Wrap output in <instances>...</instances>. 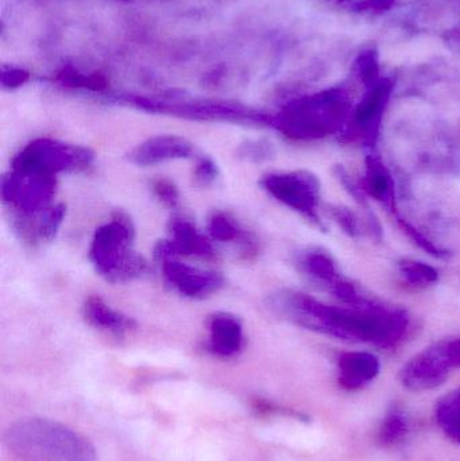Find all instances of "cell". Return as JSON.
Returning <instances> with one entry per match:
<instances>
[{"label": "cell", "mask_w": 460, "mask_h": 461, "mask_svg": "<svg viewBox=\"0 0 460 461\" xmlns=\"http://www.w3.org/2000/svg\"><path fill=\"white\" fill-rule=\"evenodd\" d=\"M5 444L23 461H96L94 446L59 422L24 419L8 428Z\"/></svg>", "instance_id": "cell-1"}, {"label": "cell", "mask_w": 460, "mask_h": 461, "mask_svg": "<svg viewBox=\"0 0 460 461\" xmlns=\"http://www.w3.org/2000/svg\"><path fill=\"white\" fill-rule=\"evenodd\" d=\"M134 226L124 213L113 215L97 229L89 249L95 270L111 284H124L140 278L148 270V262L132 249Z\"/></svg>", "instance_id": "cell-2"}, {"label": "cell", "mask_w": 460, "mask_h": 461, "mask_svg": "<svg viewBox=\"0 0 460 461\" xmlns=\"http://www.w3.org/2000/svg\"><path fill=\"white\" fill-rule=\"evenodd\" d=\"M94 159L95 154L84 146L56 140H35L16 154L13 169L56 176L65 172H83L91 167Z\"/></svg>", "instance_id": "cell-3"}, {"label": "cell", "mask_w": 460, "mask_h": 461, "mask_svg": "<svg viewBox=\"0 0 460 461\" xmlns=\"http://www.w3.org/2000/svg\"><path fill=\"white\" fill-rule=\"evenodd\" d=\"M56 176L14 170L2 178V199L14 213L38 215L51 207L56 196Z\"/></svg>", "instance_id": "cell-4"}, {"label": "cell", "mask_w": 460, "mask_h": 461, "mask_svg": "<svg viewBox=\"0 0 460 461\" xmlns=\"http://www.w3.org/2000/svg\"><path fill=\"white\" fill-rule=\"evenodd\" d=\"M261 186L275 199L299 212L312 216L318 204L319 183L308 172L273 173L264 176Z\"/></svg>", "instance_id": "cell-5"}, {"label": "cell", "mask_w": 460, "mask_h": 461, "mask_svg": "<svg viewBox=\"0 0 460 461\" xmlns=\"http://www.w3.org/2000/svg\"><path fill=\"white\" fill-rule=\"evenodd\" d=\"M162 273L165 281L184 297H208L221 290L224 285L221 274L191 267L175 258L162 260Z\"/></svg>", "instance_id": "cell-6"}, {"label": "cell", "mask_w": 460, "mask_h": 461, "mask_svg": "<svg viewBox=\"0 0 460 461\" xmlns=\"http://www.w3.org/2000/svg\"><path fill=\"white\" fill-rule=\"evenodd\" d=\"M169 240L159 241L154 249L158 259H169L176 255L215 259L216 252L211 241L186 219L173 218L169 223Z\"/></svg>", "instance_id": "cell-7"}, {"label": "cell", "mask_w": 460, "mask_h": 461, "mask_svg": "<svg viewBox=\"0 0 460 461\" xmlns=\"http://www.w3.org/2000/svg\"><path fill=\"white\" fill-rule=\"evenodd\" d=\"M194 143L176 135H159L140 143L129 153V161L138 167H150L172 159L194 156Z\"/></svg>", "instance_id": "cell-8"}, {"label": "cell", "mask_w": 460, "mask_h": 461, "mask_svg": "<svg viewBox=\"0 0 460 461\" xmlns=\"http://www.w3.org/2000/svg\"><path fill=\"white\" fill-rule=\"evenodd\" d=\"M210 348L221 357L239 354L245 341L242 321L239 317L227 312H218L208 320Z\"/></svg>", "instance_id": "cell-9"}, {"label": "cell", "mask_w": 460, "mask_h": 461, "mask_svg": "<svg viewBox=\"0 0 460 461\" xmlns=\"http://www.w3.org/2000/svg\"><path fill=\"white\" fill-rule=\"evenodd\" d=\"M83 312L86 321L96 330L123 335L135 328V321L131 317L111 308L97 295L86 298Z\"/></svg>", "instance_id": "cell-10"}, {"label": "cell", "mask_w": 460, "mask_h": 461, "mask_svg": "<svg viewBox=\"0 0 460 461\" xmlns=\"http://www.w3.org/2000/svg\"><path fill=\"white\" fill-rule=\"evenodd\" d=\"M378 373V362L373 355L347 354L340 359V379L350 389L372 381Z\"/></svg>", "instance_id": "cell-11"}, {"label": "cell", "mask_w": 460, "mask_h": 461, "mask_svg": "<svg viewBox=\"0 0 460 461\" xmlns=\"http://www.w3.org/2000/svg\"><path fill=\"white\" fill-rule=\"evenodd\" d=\"M211 236L219 241L239 240L243 247H246L245 255L248 259L257 254V243L250 235L239 229L237 223L231 221L229 216L223 213H216L211 218L208 224Z\"/></svg>", "instance_id": "cell-12"}, {"label": "cell", "mask_w": 460, "mask_h": 461, "mask_svg": "<svg viewBox=\"0 0 460 461\" xmlns=\"http://www.w3.org/2000/svg\"><path fill=\"white\" fill-rule=\"evenodd\" d=\"M440 424L453 438L460 440V392L454 393L439 406Z\"/></svg>", "instance_id": "cell-13"}, {"label": "cell", "mask_w": 460, "mask_h": 461, "mask_svg": "<svg viewBox=\"0 0 460 461\" xmlns=\"http://www.w3.org/2000/svg\"><path fill=\"white\" fill-rule=\"evenodd\" d=\"M273 150L272 143L267 140H248L238 148V157L248 162H262L272 158Z\"/></svg>", "instance_id": "cell-14"}, {"label": "cell", "mask_w": 460, "mask_h": 461, "mask_svg": "<svg viewBox=\"0 0 460 461\" xmlns=\"http://www.w3.org/2000/svg\"><path fill=\"white\" fill-rule=\"evenodd\" d=\"M305 266L312 276L326 279V281H329L335 274V267L329 258L323 254H318V252L308 255Z\"/></svg>", "instance_id": "cell-15"}, {"label": "cell", "mask_w": 460, "mask_h": 461, "mask_svg": "<svg viewBox=\"0 0 460 461\" xmlns=\"http://www.w3.org/2000/svg\"><path fill=\"white\" fill-rule=\"evenodd\" d=\"M402 271L413 284H432L437 279V271L420 262H404Z\"/></svg>", "instance_id": "cell-16"}, {"label": "cell", "mask_w": 460, "mask_h": 461, "mask_svg": "<svg viewBox=\"0 0 460 461\" xmlns=\"http://www.w3.org/2000/svg\"><path fill=\"white\" fill-rule=\"evenodd\" d=\"M367 184H369L370 194L377 197L378 200L388 196L389 191H391L388 176L385 175L383 167H380V165H375L374 162L370 167L369 183Z\"/></svg>", "instance_id": "cell-17"}, {"label": "cell", "mask_w": 460, "mask_h": 461, "mask_svg": "<svg viewBox=\"0 0 460 461\" xmlns=\"http://www.w3.org/2000/svg\"><path fill=\"white\" fill-rule=\"evenodd\" d=\"M218 167L212 159L203 157L197 161L194 173L197 185L210 186L218 178Z\"/></svg>", "instance_id": "cell-18"}, {"label": "cell", "mask_w": 460, "mask_h": 461, "mask_svg": "<svg viewBox=\"0 0 460 461\" xmlns=\"http://www.w3.org/2000/svg\"><path fill=\"white\" fill-rule=\"evenodd\" d=\"M153 192L156 196L167 207L175 208L178 204V191L170 181L156 180L153 183Z\"/></svg>", "instance_id": "cell-19"}, {"label": "cell", "mask_w": 460, "mask_h": 461, "mask_svg": "<svg viewBox=\"0 0 460 461\" xmlns=\"http://www.w3.org/2000/svg\"><path fill=\"white\" fill-rule=\"evenodd\" d=\"M405 430H407V425H405L404 420L399 416H392L383 425L381 438L383 443H394L404 435Z\"/></svg>", "instance_id": "cell-20"}, {"label": "cell", "mask_w": 460, "mask_h": 461, "mask_svg": "<svg viewBox=\"0 0 460 461\" xmlns=\"http://www.w3.org/2000/svg\"><path fill=\"white\" fill-rule=\"evenodd\" d=\"M381 100H383V95H381V92H375L370 99H367L361 105L358 111L359 123H367V122L372 121V118H374L375 113L380 110Z\"/></svg>", "instance_id": "cell-21"}, {"label": "cell", "mask_w": 460, "mask_h": 461, "mask_svg": "<svg viewBox=\"0 0 460 461\" xmlns=\"http://www.w3.org/2000/svg\"><path fill=\"white\" fill-rule=\"evenodd\" d=\"M335 218H337L338 223L343 227L346 230H347L350 235H356V223L354 216L351 215L348 211L346 210H337L335 211Z\"/></svg>", "instance_id": "cell-22"}]
</instances>
